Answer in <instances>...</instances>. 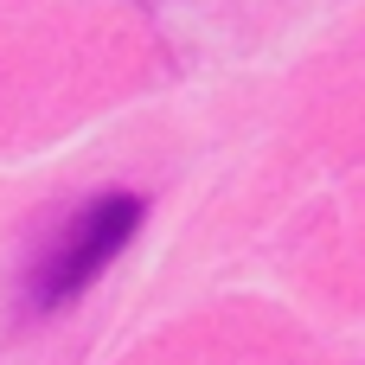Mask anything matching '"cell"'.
I'll use <instances>...</instances> for the list:
<instances>
[{
    "label": "cell",
    "instance_id": "cell-1",
    "mask_svg": "<svg viewBox=\"0 0 365 365\" xmlns=\"http://www.w3.org/2000/svg\"><path fill=\"white\" fill-rule=\"evenodd\" d=\"M141 218H148V199L128 192V186L90 192L77 212H64V225L45 231V237L32 244V257H26V276H19L26 314H58V308H71V302L128 250V237L141 231Z\"/></svg>",
    "mask_w": 365,
    "mask_h": 365
}]
</instances>
